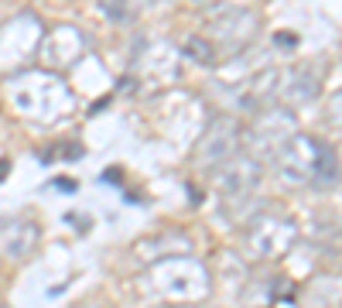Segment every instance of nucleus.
<instances>
[{
	"instance_id": "nucleus-1",
	"label": "nucleus",
	"mask_w": 342,
	"mask_h": 308,
	"mask_svg": "<svg viewBox=\"0 0 342 308\" xmlns=\"http://www.w3.org/2000/svg\"><path fill=\"white\" fill-rule=\"evenodd\" d=\"M11 168V164H7V161H0V182H4V171Z\"/></svg>"
}]
</instances>
